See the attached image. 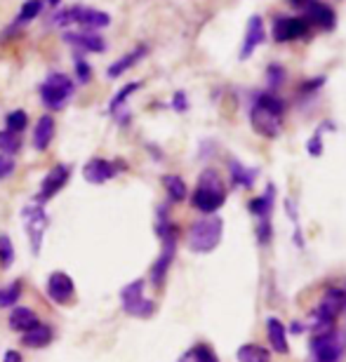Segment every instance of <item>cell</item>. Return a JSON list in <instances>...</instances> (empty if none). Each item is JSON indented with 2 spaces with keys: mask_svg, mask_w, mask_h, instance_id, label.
<instances>
[{
  "mask_svg": "<svg viewBox=\"0 0 346 362\" xmlns=\"http://www.w3.org/2000/svg\"><path fill=\"white\" fill-rule=\"evenodd\" d=\"M139 88H142V83H127L125 88H120L118 92H115V97L111 99L109 113L120 122V125H127V120H129V113L125 111V101L132 97V94L139 90Z\"/></svg>",
  "mask_w": 346,
  "mask_h": 362,
  "instance_id": "16",
  "label": "cell"
},
{
  "mask_svg": "<svg viewBox=\"0 0 346 362\" xmlns=\"http://www.w3.org/2000/svg\"><path fill=\"white\" fill-rule=\"evenodd\" d=\"M54 332L47 325H35L33 329H28L21 334V344L28 346V349H45V346L52 344Z\"/></svg>",
  "mask_w": 346,
  "mask_h": 362,
  "instance_id": "21",
  "label": "cell"
},
{
  "mask_svg": "<svg viewBox=\"0 0 346 362\" xmlns=\"http://www.w3.org/2000/svg\"><path fill=\"white\" fill-rule=\"evenodd\" d=\"M120 301L127 315L132 317H151L156 313V301L144 296V280H132L120 289Z\"/></svg>",
  "mask_w": 346,
  "mask_h": 362,
  "instance_id": "7",
  "label": "cell"
},
{
  "mask_svg": "<svg viewBox=\"0 0 346 362\" xmlns=\"http://www.w3.org/2000/svg\"><path fill=\"white\" fill-rule=\"evenodd\" d=\"M47 3H50V5H54V7H57V5H59V0H47Z\"/></svg>",
  "mask_w": 346,
  "mask_h": 362,
  "instance_id": "38",
  "label": "cell"
},
{
  "mask_svg": "<svg viewBox=\"0 0 346 362\" xmlns=\"http://www.w3.org/2000/svg\"><path fill=\"white\" fill-rule=\"evenodd\" d=\"M74 66H76V81H78V85H88L92 81V69H90V64L83 59V54H76Z\"/></svg>",
  "mask_w": 346,
  "mask_h": 362,
  "instance_id": "33",
  "label": "cell"
},
{
  "mask_svg": "<svg viewBox=\"0 0 346 362\" xmlns=\"http://www.w3.org/2000/svg\"><path fill=\"white\" fill-rule=\"evenodd\" d=\"M311 26H318L323 31H333L337 26V14L330 5L321 3V0H308L306 3V17Z\"/></svg>",
  "mask_w": 346,
  "mask_h": 362,
  "instance_id": "14",
  "label": "cell"
},
{
  "mask_svg": "<svg viewBox=\"0 0 346 362\" xmlns=\"http://www.w3.org/2000/svg\"><path fill=\"white\" fill-rule=\"evenodd\" d=\"M69 177H71V168H69V165H54V168L45 175V179L40 181V188H38V193H35V200H33L35 205H45V202L52 200L54 195L59 193L64 186H67Z\"/></svg>",
  "mask_w": 346,
  "mask_h": 362,
  "instance_id": "9",
  "label": "cell"
},
{
  "mask_svg": "<svg viewBox=\"0 0 346 362\" xmlns=\"http://www.w3.org/2000/svg\"><path fill=\"white\" fill-rule=\"evenodd\" d=\"M236 360L238 362H271V353L257 344H243L241 349L236 351Z\"/></svg>",
  "mask_w": 346,
  "mask_h": 362,
  "instance_id": "24",
  "label": "cell"
},
{
  "mask_svg": "<svg viewBox=\"0 0 346 362\" xmlns=\"http://www.w3.org/2000/svg\"><path fill=\"white\" fill-rule=\"evenodd\" d=\"M285 118V101L273 92H259L250 111L252 129L266 139H276L283 129Z\"/></svg>",
  "mask_w": 346,
  "mask_h": 362,
  "instance_id": "1",
  "label": "cell"
},
{
  "mask_svg": "<svg viewBox=\"0 0 346 362\" xmlns=\"http://www.w3.org/2000/svg\"><path fill=\"white\" fill-rule=\"evenodd\" d=\"M229 170H231V181H233V186H243V188H250L252 184H255L257 175H259V170L245 168V165L238 163V160H231Z\"/></svg>",
  "mask_w": 346,
  "mask_h": 362,
  "instance_id": "23",
  "label": "cell"
},
{
  "mask_svg": "<svg viewBox=\"0 0 346 362\" xmlns=\"http://www.w3.org/2000/svg\"><path fill=\"white\" fill-rule=\"evenodd\" d=\"M47 296L54 303H59V306H69V303L76 299V285H74V280H71V275L64 271H54L50 275Z\"/></svg>",
  "mask_w": 346,
  "mask_h": 362,
  "instance_id": "11",
  "label": "cell"
},
{
  "mask_svg": "<svg viewBox=\"0 0 346 362\" xmlns=\"http://www.w3.org/2000/svg\"><path fill=\"white\" fill-rule=\"evenodd\" d=\"M14 170H17V163H14V158L0 153V181L10 179L14 175Z\"/></svg>",
  "mask_w": 346,
  "mask_h": 362,
  "instance_id": "35",
  "label": "cell"
},
{
  "mask_svg": "<svg viewBox=\"0 0 346 362\" xmlns=\"http://www.w3.org/2000/svg\"><path fill=\"white\" fill-rule=\"evenodd\" d=\"M266 38V28H264V19L255 14V17L248 19V28H245V40H243V49H241V59H250L252 52L262 45Z\"/></svg>",
  "mask_w": 346,
  "mask_h": 362,
  "instance_id": "15",
  "label": "cell"
},
{
  "mask_svg": "<svg viewBox=\"0 0 346 362\" xmlns=\"http://www.w3.org/2000/svg\"><path fill=\"white\" fill-rule=\"evenodd\" d=\"M120 170H125V165H115L111 160H104V158H92L90 163H85L83 168V177L88 184H106L109 179H113Z\"/></svg>",
  "mask_w": 346,
  "mask_h": 362,
  "instance_id": "13",
  "label": "cell"
},
{
  "mask_svg": "<svg viewBox=\"0 0 346 362\" xmlns=\"http://www.w3.org/2000/svg\"><path fill=\"white\" fill-rule=\"evenodd\" d=\"M40 101L50 111H62L69 104V99L74 97L76 83L71 81L67 74H50L45 81L40 83Z\"/></svg>",
  "mask_w": 346,
  "mask_h": 362,
  "instance_id": "5",
  "label": "cell"
},
{
  "mask_svg": "<svg viewBox=\"0 0 346 362\" xmlns=\"http://www.w3.org/2000/svg\"><path fill=\"white\" fill-rule=\"evenodd\" d=\"M64 42H69L71 47L78 49V54L83 52H106V40L97 31H67L64 33Z\"/></svg>",
  "mask_w": 346,
  "mask_h": 362,
  "instance_id": "12",
  "label": "cell"
},
{
  "mask_svg": "<svg viewBox=\"0 0 346 362\" xmlns=\"http://www.w3.org/2000/svg\"><path fill=\"white\" fill-rule=\"evenodd\" d=\"M21 151V134L7 132V129H0V153L5 156H14Z\"/></svg>",
  "mask_w": 346,
  "mask_h": 362,
  "instance_id": "29",
  "label": "cell"
},
{
  "mask_svg": "<svg viewBox=\"0 0 346 362\" xmlns=\"http://www.w3.org/2000/svg\"><path fill=\"white\" fill-rule=\"evenodd\" d=\"M224 200H226V191H224V184H221L219 172L212 168L200 172L198 186L191 195V205L205 214H214L224 205Z\"/></svg>",
  "mask_w": 346,
  "mask_h": 362,
  "instance_id": "2",
  "label": "cell"
},
{
  "mask_svg": "<svg viewBox=\"0 0 346 362\" xmlns=\"http://www.w3.org/2000/svg\"><path fill=\"white\" fill-rule=\"evenodd\" d=\"M3 362H24V358H21L19 351H5Z\"/></svg>",
  "mask_w": 346,
  "mask_h": 362,
  "instance_id": "37",
  "label": "cell"
},
{
  "mask_svg": "<svg viewBox=\"0 0 346 362\" xmlns=\"http://www.w3.org/2000/svg\"><path fill=\"white\" fill-rule=\"evenodd\" d=\"M273 205H276V186H266V191L250 202V212L257 216L259 221H271Z\"/></svg>",
  "mask_w": 346,
  "mask_h": 362,
  "instance_id": "19",
  "label": "cell"
},
{
  "mask_svg": "<svg viewBox=\"0 0 346 362\" xmlns=\"http://www.w3.org/2000/svg\"><path fill=\"white\" fill-rule=\"evenodd\" d=\"M344 294H346V292H344ZM344 310H346V301H344Z\"/></svg>",
  "mask_w": 346,
  "mask_h": 362,
  "instance_id": "39",
  "label": "cell"
},
{
  "mask_svg": "<svg viewBox=\"0 0 346 362\" xmlns=\"http://www.w3.org/2000/svg\"><path fill=\"white\" fill-rule=\"evenodd\" d=\"M328 127H333L330 122H323V125L316 129V134L308 139V144H306V151H308V156H313V158H318V156H323V132H325Z\"/></svg>",
  "mask_w": 346,
  "mask_h": 362,
  "instance_id": "32",
  "label": "cell"
},
{
  "mask_svg": "<svg viewBox=\"0 0 346 362\" xmlns=\"http://www.w3.org/2000/svg\"><path fill=\"white\" fill-rule=\"evenodd\" d=\"M163 186H165V191H168V198L172 202H182L186 198V184H184V179L182 177H177V175H165L163 177Z\"/></svg>",
  "mask_w": 346,
  "mask_h": 362,
  "instance_id": "25",
  "label": "cell"
},
{
  "mask_svg": "<svg viewBox=\"0 0 346 362\" xmlns=\"http://www.w3.org/2000/svg\"><path fill=\"white\" fill-rule=\"evenodd\" d=\"M21 289H24L21 280H14V282H10V285L0 287V308L14 306V303L19 301V296H21Z\"/></svg>",
  "mask_w": 346,
  "mask_h": 362,
  "instance_id": "28",
  "label": "cell"
},
{
  "mask_svg": "<svg viewBox=\"0 0 346 362\" xmlns=\"http://www.w3.org/2000/svg\"><path fill=\"white\" fill-rule=\"evenodd\" d=\"M221 233H224V221L221 216L207 214L198 219L189 230V250L196 255H207L221 243Z\"/></svg>",
  "mask_w": 346,
  "mask_h": 362,
  "instance_id": "4",
  "label": "cell"
},
{
  "mask_svg": "<svg viewBox=\"0 0 346 362\" xmlns=\"http://www.w3.org/2000/svg\"><path fill=\"white\" fill-rule=\"evenodd\" d=\"M21 221H24V228H26L28 243H31L33 257H38L40 247H42V238H45V230L50 226L45 207L35 205V202H31V205H26V207H21Z\"/></svg>",
  "mask_w": 346,
  "mask_h": 362,
  "instance_id": "6",
  "label": "cell"
},
{
  "mask_svg": "<svg viewBox=\"0 0 346 362\" xmlns=\"http://www.w3.org/2000/svg\"><path fill=\"white\" fill-rule=\"evenodd\" d=\"M266 76H269V88L271 90H278L280 85L285 83V69L280 66V64H271L269 71H266Z\"/></svg>",
  "mask_w": 346,
  "mask_h": 362,
  "instance_id": "34",
  "label": "cell"
},
{
  "mask_svg": "<svg viewBox=\"0 0 346 362\" xmlns=\"http://www.w3.org/2000/svg\"><path fill=\"white\" fill-rule=\"evenodd\" d=\"M179 362H219L217 356H214V351L210 349V346L200 344V346H193L191 351L184 353V358Z\"/></svg>",
  "mask_w": 346,
  "mask_h": 362,
  "instance_id": "27",
  "label": "cell"
},
{
  "mask_svg": "<svg viewBox=\"0 0 346 362\" xmlns=\"http://www.w3.org/2000/svg\"><path fill=\"white\" fill-rule=\"evenodd\" d=\"M35 325H40L38 320V315L33 313L31 308H26V306H17V308H12V313H10V327L14 332H28V329H33Z\"/></svg>",
  "mask_w": 346,
  "mask_h": 362,
  "instance_id": "22",
  "label": "cell"
},
{
  "mask_svg": "<svg viewBox=\"0 0 346 362\" xmlns=\"http://www.w3.org/2000/svg\"><path fill=\"white\" fill-rule=\"evenodd\" d=\"M266 334H269V341H271V349L280 353V356H285L287 351V329L285 325L278 320V317H269L266 320Z\"/></svg>",
  "mask_w": 346,
  "mask_h": 362,
  "instance_id": "20",
  "label": "cell"
},
{
  "mask_svg": "<svg viewBox=\"0 0 346 362\" xmlns=\"http://www.w3.org/2000/svg\"><path fill=\"white\" fill-rule=\"evenodd\" d=\"M14 264V245L10 240V235H0V266L3 271H7Z\"/></svg>",
  "mask_w": 346,
  "mask_h": 362,
  "instance_id": "31",
  "label": "cell"
},
{
  "mask_svg": "<svg viewBox=\"0 0 346 362\" xmlns=\"http://www.w3.org/2000/svg\"><path fill=\"white\" fill-rule=\"evenodd\" d=\"M149 54V47L146 45H137L134 49H129L127 54H122L120 59H115L111 66H109V71H106V76L109 78H118V76H122L125 71H129L132 66H137L144 57Z\"/></svg>",
  "mask_w": 346,
  "mask_h": 362,
  "instance_id": "17",
  "label": "cell"
},
{
  "mask_svg": "<svg viewBox=\"0 0 346 362\" xmlns=\"http://www.w3.org/2000/svg\"><path fill=\"white\" fill-rule=\"evenodd\" d=\"M54 132H57V125H54L52 115H40L38 122H35V129H33L35 151H47L50 144H52V139H54Z\"/></svg>",
  "mask_w": 346,
  "mask_h": 362,
  "instance_id": "18",
  "label": "cell"
},
{
  "mask_svg": "<svg viewBox=\"0 0 346 362\" xmlns=\"http://www.w3.org/2000/svg\"><path fill=\"white\" fill-rule=\"evenodd\" d=\"M50 24L52 26L81 24L88 28V31H97V28H106L111 24V14L104 10H97V7L71 5V7H64L59 12H54L52 17H50Z\"/></svg>",
  "mask_w": 346,
  "mask_h": 362,
  "instance_id": "3",
  "label": "cell"
},
{
  "mask_svg": "<svg viewBox=\"0 0 346 362\" xmlns=\"http://www.w3.org/2000/svg\"><path fill=\"white\" fill-rule=\"evenodd\" d=\"M344 353V341L337 332H318L311 339V356L313 362H340Z\"/></svg>",
  "mask_w": 346,
  "mask_h": 362,
  "instance_id": "8",
  "label": "cell"
},
{
  "mask_svg": "<svg viewBox=\"0 0 346 362\" xmlns=\"http://www.w3.org/2000/svg\"><path fill=\"white\" fill-rule=\"evenodd\" d=\"M40 12H42V0H26V3L21 5L17 19H14V28L24 26V24H28V21H33Z\"/></svg>",
  "mask_w": 346,
  "mask_h": 362,
  "instance_id": "26",
  "label": "cell"
},
{
  "mask_svg": "<svg viewBox=\"0 0 346 362\" xmlns=\"http://www.w3.org/2000/svg\"><path fill=\"white\" fill-rule=\"evenodd\" d=\"M28 125V115L26 111H21V108H17V111H10L5 118V129L7 132H14V134H21Z\"/></svg>",
  "mask_w": 346,
  "mask_h": 362,
  "instance_id": "30",
  "label": "cell"
},
{
  "mask_svg": "<svg viewBox=\"0 0 346 362\" xmlns=\"http://www.w3.org/2000/svg\"><path fill=\"white\" fill-rule=\"evenodd\" d=\"M311 31V24L304 17H280L273 19V40L276 42H290L297 38H304Z\"/></svg>",
  "mask_w": 346,
  "mask_h": 362,
  "instance_id": "10",
  "label": "cell"
},
{
  "mask_svg": "<svg viewBox=\"0 0 346 362\" xmlns=\"http://www.w3.org/2000/svg\"><path fill=\"white\" fill-rule=\"evenodd\" d=\"M172 108H175L177 113H184L186 108H189V101H186L184 92H175V97H172Z\"/></svg>",
  "mask_w": 346,
  "mask_h": 362,
  "instance_id": "36",
  "label": "cell"
}]
</instances>
